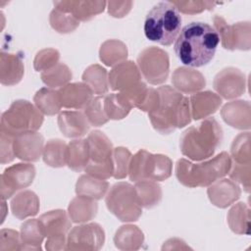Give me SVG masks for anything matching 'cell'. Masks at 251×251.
Listing matches in <instances>:
<instances>
[{
	"mask_svg": "<svg viewBox=\"0 0 251 251\" xmlns=\"http://www.w3.org/2000/svg\"><path fill=\"white\" fill-rule=\"evenodd\" d=\"M220 36L215 27L203 22L187 24L175 40L174 49L179 61L188 67H203L215 56Z\"/></svg>",
	"mask_w": 251,
	"mask_h": 251,
	"instance_id": "cell-1",
	"label": "cell"
},
{
	"mask_svg": "<svg viewBox=\"0 0 251 251\" xmlns=\"http://www.w3.org/2000/svg\"><path fill=\"white\" fill-rule=\"evenodd\" d=\"M159 101L157 107L148 113L153 127L163 134L188 125L191 121L189 99L170 85L157 88Z\"/></svg>",
	"mask_w": 251,
	"mask_h": 251,
	"instance_id": "cell-2",
	"label": "cell"
},
{
	"mask_svg": "<svg viewBox=\"0 0 251 251\" xmlns=\"http://www.w3.org/2000/svg\"><path fill=\"white\" fill-rule=\"evenodd\" d=\"M231 159L226 152H221L213 159L193 164L181 158L176 165V176L180 183L187 187L208 186L228 174Z\"/></svg>",
	"mask_w": 251,
	"mask_h": 251,
	"instance_id": "cell-3",
	"label": "cell"
},
{
	"mask_svg": "<svg viewBox=\"0 0 251 251\" xmlns=\"http://www.w3.org/2000/svg\"><path fill=\"white\" fill-rule=\"evenodd\" d=\"M223 131L214 118H207L187 128L180 137L181 153L194 161L207 159L214 155L221 144Z\"/></svg>",
	"mask_w": 251,
	"mask_h": 251,
	"instance_id": "cell-4",
	"label": "cell"
},
{
	"mask_svg": "<svg viewBox=\"0 0 251 251\" xmlns=\"http://www.w3.org/2000/svg\"><path fill=\"white\" fill-rule=\"evenodd\" d=\"M181 26L179 11L172 2H159L147 13L144 34L147 39L170 46L177 37Z\"/></svg>",
	"mask_w": 251,
	"mask_h": 251,
	"instance_id": "cell-5",
	"label": "cell"
},
{
	"mask_svg": "<svg viewBox=\"0 0 251 251\" xmlns=\"http://www.w3.org/2000/svg\"><path fill=\"white\" fill-rule=\"evenodd\" d=\"M43 123L41 112L26 100H17L1 116V132L9 136L36 131Z\"/></svg>",
	"mask_w": 251,
	"mask_h": 251,
	"instance_id": "cell-6",
	"label": "cell"
},
{
	"mask_svg": "<svg viewBox=\"0 0 251 251\" xmlns=\"http://www.w3.org/2000/svg\"><path fill=\"white\" fill-rule=\"evenodd\" d=\"M172 168L173 163L168 156L140 149L131 156L128 176L129 179L135 182L143 179L162 181L171 176Z\"/></svg>",
	"mask_w": 251,
	"mask_h": 251,
	"instance_id": "cell-7",
	"label": "cell"
},
{
	"mask_svg": "<svg viewBox=\"0 0 251 251\" xmlns=\"http://www.w3.org/2000/svg\"><path fill=\"white\" fill-rule=\"evenodd\" d=\"M89 162L85 168L87 175L107 179L114 175L113 146L110 139L101 131L94 130L87 136Z\"/></svg>",
	"mask_w": 251,
	"mask_h": 251,
	"instance_id": "cell-8",
	"label": "cell"
},
{
	"mask_svg": "<svg viewBox=\"0 0 251 251\" xmlns=\"http://www.w3.org/2000/svg\"><path fill=\"white\" fill-rule=\"evenodd\" d=\"M108 210L122 222L137 221L142 214L135 188L127 182L115 183L106 196Z\"/></svg>",
	"mask_w": 251,
	"mask_h": 251,
	"instance_id": "cell-9",
	"label": "cell"
},
{
	"mask_svg": "<svg viewBox=\"0 0 251 251\" xmlns=\"http://www.w3.org/2000/svg\"><path fill=\"white\" fill-rule=\"evenodd\" d=\"M137 65L145 79L151 84L164 82L169 75V56L157 47L144 49L137 58Z\"/></svg>",
	"mask_w": 251,
	"mask_h": 251,
	"instance_id": "cell-10",
	"label": "cell"
},
{
	"mask_svg": "<svg viewBox=\"0 0 251 251\" xmlns=\"http://www.w3.org/2000/svg\"><path fill=\"white\" fill-rule=\"evenodd\" d=\"M35 168L31 164H16L5 169L1 175V198L8 199L13 194L32 183Z\"/></svg>",
	"mask_w": 251,
	"mask_h": 251,
	"instance_id": "cell-11",
	"label": "cell"
},
{
	"mask_svg": "<svg viewBox=\"0 0 251 251\" xmlns=\"http://www.w3.org/2000/svg\"><path fill=\"white\" fill-rule=\"evenodd\" d=\"M214 24L215 29L220 33V40L222 39L223 46L226 49L248 50L250 48V24L248 22L228 25L223 18L216 16Z\"/></svg>",
	"mask_w": 251,
	"mask_h": 251,
	"instance_id": "cell-12",
	"label": "cell"
},
{
	"mask_svg": "<svg viewBox=\"0 0 251 251\" xmlns=\"http://www.w3.org/2000/svg\"><path fill=\"white\" fill-rule=\"evenodd\" d=\"M104 242V231L95 223L75 226L67 240V249H99Z\"/></svg>",
	"mask_w": 251,
	"mask_h": 251,
	"instance_id": "cell-13",
	"label": "cell"
},
{
	"mask_svg": "<svg viewBox=\"0 0 251 251\" xmlns=\"http://www.w3.org/2000/svg\"><path fill=\"white\" fill-rule=\"evenodd\" d=\"M214 88L226 99L238 97L245 89L244 75L235 68H226L215 76Z\"/></svg>",
	"mask_w": 251,
	"mask_h": 251,
	"instance_id": "cell-14",
	"label": "cell"
},
{
	"mask_svg": "<svg viewBox=\"0 0 251 251\" xmlns=\"http://www.w3.org/2000/svg\"><path fill=\"white\" fill-rule=\"evenodd\" d=\"M43 136L36 132H27L14 137L13 149L15 157L23 160L35 162L43 152Z\"/></svg>",
	"mask_w": 251,
	"mask_h": 251,
	"instance_id": "cell-15",
	"label": "cell"
},
{
	"mask_svg": "<svg viewBox=\"0 0 251 251\" xmlns=\"http://www.w3.org/2000/svg\"><path fill=\"white\" fill-rule=\"evenodd\" d=\"M140 73L131 61L119 63L109 74V85L113 90L126 91L140 81Z\"/></svg>",
	"mask_w": 251,
	"mask_h": 251,
	"instance_id": "cell-16",
	"label": "cell"
},
{
	"mask_svg": "<svg viewBox=\"0 0 251 251\" xmlns=\"http://www.w3.org/2000/svg\"><path fill=\"white\" fill-rule=\"evenodd\" d=\"M92 94L91 88L82 82L70 83L58 90L61 106L70 109H84L93 98Z\"/></svg>",
	"mask_w": 251,
	"mask_h": 251,
	"instance_id": "cell-17",
	"label": "cell"
},
{
	"mask_svg": "<svg viewBox=\"0 0 251 251\" xmlns=\"http://www.w3.org/2000/svg\"><path fill=\"white\" fill-rule=\"evenodd\" d=\"M106 4L104 1H59L54 3L56 10L71 14L78 22L88 21L103 12Z\"/></svg>",
	"mask_w": 251,
	"mask_h": 251,
	"instance_id": "cell-18",
	"label": "cell"
},
{
	"mask_svg": "<svg viewBox=\"0 0 251 251\" xmlns=\"http://www.w3.org/2000/svg\"><path fill=\"white\" fill-rule=\"evenodd\" d=\"M207 193L212 204L220 208H226L239 198L241 191L234 181L224 178L212 183Z\"/></svg>",
	"mask_w": 251,
	"mask_h": 251,
	"instance_id": "cell-19",
	"label": "cell"
},
{
	"mask_svg": "<svg viewBox=\"0 0 251 251\" xmlns=\"http://www.w3.org/2000/svg\"><path fill=\"white\" fill-rule=\"evenodd\" d=\"M89 122L84 113L79 111H64L58 117V126L67 137H80L89 129Z\"/></svg>",
	"mask_w": 251,
	"mask_h": 251,
	"instance_id": "cell-20",
	"label": "cell"
},
{
	"mask_svg": "<svg viewBox=\"0 0 251 251\" xmlns=\"http://www.w3.org/2000/svg\"><path fill=\"white\" fill-rule=\"evenodd\" d=\"M189 104L191 117L194 120H199L215 113L221 106L222 99L216 93L205 91L192 95Z\"/></svg>",
	"mask_w": 251,
	"mask_h": 251,
	"instance_id": "cell-21",
	"label": "cell"
},
{
	"mask_svg": "<svg viewBox=\"0 0 251 251\" xmlns=\"http://www.w3.org/2000/svg\"><path fill=\"white\" fill-rule=\"evenodd\" d=\"M172 82L176 89L184 93L196 92L206 84L203 75L189 68H177L173 74Z\"/></svg>",
	"mask_w": 251,
	"mask_h": 251,
	"instance_id": "cell-22",
	"label": "cell"
},
{
	"mask_svg": "<svg viewBox=\"0 0 251 251\" xmlns=\"http://www.w3.org/2000/svg\"><path fill=\"white\" fill-rule=\"evenodd\" d=\"M43 233L48 238L65 236L71 227V222L63 210L50 211L39 218Z\"/></svg>",
	"mask_w": 251,
	"mask_h": 251,
	"instance_id": "cell-23",
	"label": "cell"
},
{
	"mask_svg": "<svg viewBox=\"0 0 251 251\" xmlns=\"http://www.w3.org/2000/svg\"><path fill=\"white\" fill-rule=\"evenodd\" d=\"M224 121L236 128H249L250 105L247 101H233L222 109Z\"/></svg>",
	"mask_w": 251,
	"mask_h": 251,
	"instance_id": "cell-24",
	"label": "cell"
},
{
	"mask_svg": "<svg viewBox=\"0 0 251 251\" xmlns=\"http://www.w3.org/2000/svg\"><path fill=\"white\" fill-rule=\"evenodd\" d=\"M13 215L19 220L35 216L39 210V199L30 190H25L17 194L11 201Z\"/></svg>",
	"mask_w": 251,
	"mask_h": 251,
	"instance_id": "cell-25",
	"label": "cell"
},
{
	"mask_svg": "<svg viewBox=\"0 0 251 251\" xmlns=\"http://www.w3.org/2000/svg\"><path fill=\"white\" fill-rule=\"evenodd\" d=\"M24 75V65L17 55L1 53L0 78L1 83L13 85L18 83Z\"/></svg>",
	"mask_w": 251,
	"mask_h": 251,
	"instance_id": "cell-26",
	"label": "cell"
},
{
	"mask_svg": "<svg viewBox=\"0 0 251 251\" xmlns=\"http://www.w3.org/2000/svg\"><path fill=\"white\" fill-rule=\"evenodd\" d=\"M89 162V151L86 139H75L69 143L67 149V165L75 172L85 170Z\"/></svg>",
	"mask_w": 251,
	"mask_h": 251,
	"instance_id": "cell-27",
	"label": "cell"
},
{
	"mask_svg": "<svg viewBox=\"0 0 251 251\" xmlns=\"http://www.w3.org/2000/svg\"><path fill=\"white\" fill-rule=\"evenodd\" d=\"M108 187L109 183L105 179L96 178L89 175H82L75 184V192L79 196L98 200L105 195Z\"/></svg>",
	"mask_w": 251,
	"mask_h": 251,
	"instance_id": "cell-28",
	"label": "cell"
},
{
	"mask_svg": "<svg viewBox=\"0 0 251 251\" xmlns=\"http://www.w3.org/2000/svg\"><path fill=\"white\" fill-rule=\"evenodd\" d=\"M97 203L94 199L77 195L69 206V215L73 222L83 223L93 219L97 213Z\"/></svg>",
	"mask_w": 251,
	"mask_h": 251,
	"instance_id": "cell-29",
	"label": "cell"
},
{
	"mask_svg": "<svg viewBox=\"0 0 251 251\" xmlns=\"http://www.w3.org/2000/svg\"><path fill=\"white\" fill-rule=\"evenodd\" d=\"M134 188L141 207L146 209L155 207L162 199L161 187L154 180L143 179L136 181Z\"/></svg>",
	"mask_w": 251,
	"mask_h": 251,
	"instance_id": "cell-30",
	"label": "cell"
},
{
	"mask_svg": "<svg viewBox=\"0 0 251 251\" xmlns=\"http://www.w3.org/2000/svg\"><path fill=\"white\" fill-rule=\"evenodd\" d=\"M132 106L123 92L111 93L104 97V111L109 120L124 119Z\"/></svg>",
	"mask_w": 251,
	"mask_h": 251,
	"instance_id": "cell-31",
	"label": "cell"
},
{
	"mask_svg": "<svg viewBox=\"0 0 251 251\" xmlns=\"http://www.w3.org/2000/svg\"><path fill=\"white\" fill-rule=\"evenodd\" d=\"M67 149L68 145L61 139H50L43 148V161L54 168L67 165Z\"/></svg>",
	"mask_w": 251,
	"mask_h": 251,
	"instance_id": "cell-32",
	"label": "cell"
},
{
	"mask_svg": "<svg viewBox=\"0 0 251 251\" xmlns=\"http://www.w3.org/2000/svg\"><path fill=\"white\" fill-rule=\"evenodd\" d=\"M143 233L136 226H123L117 230L114 241L120 249H138L143 243Z\"/></svg>",
	"mask_w": 251,
	"mask_h": 251,
	"instance_id": "cell-33",
	"label": "cell"
},
{
	"mask_svg": "<svg viewBox=\"0 0 251 251\" xmlns=\"http://www.w3.org/2000/svg\"><path fill=\"white\" fill-rule=\"evenodd\" d=\"M44 236L39 220H27L21 228L22 249H40V243Z\"/></svg>",
	"mask_w": 251,
	"mask_h": 251,
	"instance_id": "cell-34",
	"label": "cell"
},
{
	"mask_svg": "<svg viewBox=\"0 0 251 251\" xmlns=\"http://www.w3.org/2000/svg\"><path fill=\"white\" fill-rule=\"evenodd\" d=\"M33 101L36 108L44 115L52 116L60 112L61 103L59 100L58 91L51 88H41L39 89L34 97Z\"/></svg>",
	"mask_w": 251,
	"mask_h": 251,
	"instance_id": "cell-35",
	"label": "cell"
},
{
	"mask_svg": "<svg viewBox=\"0 0 251 251\" xmlns=\"http://www.w3.org/2000/svg\"><path fill=\"white\" fill-rule=\"evenodd\" d=\"M100 60L107 66H114L126 59L127 49L126 46L116 39L105 41L100 48Z\"/></svg>",
	"mask_w": 251,
	"mask_h": 251,
	"instance_id": "cell-36",
	"label": "cell"
},
{
	"mask_svg": "<svg viewBox=\"0 0 251 251\" xmlns=\"http://www.w3.org/2000/svg\"><path fill=\"white\" fill-rule=\"evenodd\" d=\"M83 81L91 88V90L98 95H103L108 91L107 72L99 65H92L88 67L83 75Z\"/></svg>",
	"mask_w": 251,
	"mask_h": 251,
	"instance_id": "cell-37",
	"label": "cell"
},
{
	"mask_svg": "<svg viewBox=\"0 0 251 251\" xmlns=\"http://www.w3.org/2000/svg\"><path fill=\"white\" fill-rule=\"evenodd\" d=\"M227 222L235 233H246L249 229V209L245 203L239 202L233 206L227 215Z\"/></svg>",
	"mask_w": 251,
	"mask_h": 251,
	"instance_id": "cell-38",
	"label": "cell"
},
{
	"mask_svg": "<svg viewBox=\"0 0 251 251\" xmlns=\"http://www.w3.org/2000/svg\"><path fill=\"white\" fill-rule=\"evenodd\" d=\"M72 77V73L70 69L62 63L56 64L49 70L42 72L41 78L42 81L50 87L62 86L67 83Z\"/></svg>",
	"mask_w": 251,
	"mask_h": 251,
	"instance_id": "cell-39",
	"label": "cell"
},
{
	"mask_svg": "<svg viewBox=\"0 0 251 251\" xmlns=\"http://www.w3.org/2000/svg\"><path fill=\"white\" fill-rule=\"evenodd\" d=\"M83 113L90 125L100 126L108 122V118L104 111V97L96 96L92 98L84 107Z\"/></svg>",
	"mask_w": 251,
	"mask_h": 251,
	"instance_id": "cell-40",
	"label": "cell"
},
{
	"mask_svg": "<svg viewBox=\"0 0 251 251\" xmlns=\"http://www.w3.org/2000/svg\"><path fill=\"white\" fill-rule=\"evenodd\" d=\"M50 25L58 32L68 33L75 29L78 26L79 22L71 14L54 9L50 14Z\"/></svg>",
	"mask_w": 251,
	"mask_h": 251,
	"instance_id": "cell-41",
	"label": "cell"
},
{
	"mask_svg": "<svg viewBox=\"0 0 251 251\" xmlns=\"http://www.w3.org/2000/svg\"><path fill=\"white\" fill-rule=\"evenodd\" d=\"M112 157H113V164H114L113 176L117 179L126 177L128 174L129 163L131 159L130 152L124 147L114 148Z\"/></svg>",
	"mask_w": 251,
	"mask_h": 251,
	"instance_id": "cell-42",
	"label": "cell"
},
{
	"mask_svg": "<svg viewBox=\"0 0 251 251\" xmlns=\"http://www.w3.org/2000/svg\"><path fill=\"white\" fill-rule=\"evenodd\" d=\"M231 155L235 163L250 164L249 132L241 133L234 138L231 146Z\"/></svg>",
	"mask_w": 251,
	"mask_h": 251,
	"instance_id": "cell-43",
	"label": "cell"
},
{
	"mask_svg": "<svg viewBox=\"0 0 251 251\" xmlns=\"http://www.w3.org/2000/svg\"><path fill=\"white\" fill-rule=\"evenodd\" d=\"M59 52L55 49H44L36 54L34 68L36 71H46L58 64Z\"/></svg>",
	"mask_w": 251,
	"mask_h": 251,
	"instance_id": "cell-44",
	"label": "cell"
},
{
	"mask_svg": "<svg viewBox=\"0 0 251 251\" xmlns=\"http://www.w3.org/2000/svg\"><path fill=\"white\" fill-rule=\"evenodd\" d=\"M178 11L184 14H195L200 13L206 9L210 10L217 3L206 2V1H185V2H172Z\"/></svg>",
	"mask_w": 251,
	"mask_h": 251,
	"instance_id": "cell-45",
	"label": "cell"
},
{
	"mask_svg": "<svg viewBox=\"0 0 251 251\" xmlns=\"http://www.w3.org/2000/svg\"><path fill=\"white\" fill-rule=\"evenodd\" d=\"M231 169V168H230ZM229 176L233 179V181L240 182L245 190L249 191V182H250V164H238L234 163V166L231 170H229Z\"/></svg>",
	"mask_w": 251,
	"mask_h": 251,
	"instance_id": "cell-46",
	"label": "cell"
},
{
	"mask_svg": "<svg viewBox=\"0 0 251 251\" xmlns=\"http://www.w3.org/2000/svg\"><path fill=\"white\" fill-rule=\"evenodd\" d=\"M14 137L1 132V163L6 164L14 160L15 154L13 149Z\"/></svg>",
	"mask_w": 251,
	"mask_h": 251,
	"instance_id": "cell-47",
	"label": "cell"
},
{
	"mask_svg": "<svg viewBox=\"0 0 251 251\" xmlns=\"http://www.w3.org/2000/svg\"><path fill=\"white\" fill-rule=\"evenodd\" d=\"M108 12L114 18L125 17L131 9L132 2H108Z\"/></svg>",
	"mask_w": 251,
	"mask_h": 251,
	"instance_id": "cell-48",
	"label": "cell"
}]
</instances>
